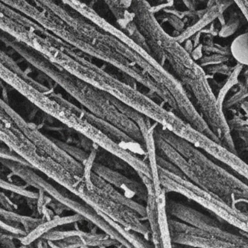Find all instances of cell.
<instances>
[{"label": "cell", "mask_w": 248, "mask_h": 248, "mask_svg": "<svg viewBox=\"0 0 248 248\" xmlns=\"http://www.w3.org/2000/svg\"><path fill=\"white\" fill-rule=\"evenodd\" d=\"M2 163L8 169L11 170L14 175L22 179L26 184L37 188L38 191H44L53 200L65 206L66 208L74 210L77 214L82 216L83 219L92 222L94 225L106 232L108 236L117 241L120 245L127 248H133L119 232L104 220V217L98 213V211L87 204L82 199L79 201L74 200L72 197L73 196L70 195V194H66L59 188L53 186L50 183L34 172L33 168L30 167L7 159H5V162L2 161Z\"/></svg>", "instance_id": "cell-1"}, {"label": "cell", "mask_w": 248, "mask_h": 248, "mask_svg": "<svg viewBox=\"0 0 248 248\" xmlns=\"http://www.w3.org/2000/svg\"><path fill=\"white\" fill-rule=\"evenodd\" d=\"M77 196L93 208L101 212L126 229L143 235H146L149 232L147 226L140 220V215L130 207L113 201L93 188H88L84 181L79 184Z\"/></svg>", "instance_id": "cell-2"}, {"label": "cell", "mask_w": 248, "mask_h": 248, "mask_svg": "<svg viewBox=\"0 0 248 248\" xmlns=\"http://www.w3.org/2000/svg\"><path fill=\"white\" fill-rule=\"evenodd\" d=\"M91 170L93 171L94 173L101 177L113 186L118 189L123 190L124 194L129 198L137 196L142 200H148L149 192L147 188L143 186V184L127 178L117 171L112 170L107 167L94 162L91 167Z\"/></svg>", "instance_id": "cell-3"}, {"label": "cell", "mask_w": 248, "mask_h": 248, "mask_svg": "<svg viewBox=\"0 0 248 248\" xmlns=\"http://www.w3.org/2000/svg\"><path fill=\"white\" fill-rule=\"evenodd\" d=\"M230 50L236 63L248 67V31L237 36L233 40Z\"/></svg>", "instance_id": "cell-4"}, {"label": "cell", "mask_w": 248, "mask_h": 248, "mask_svg": "<svg viewBox=\"0 0 248 248\" xmlns=\"http://www.w3.org/2000/svg\"><path fill=\"white\" fill-rule=\"evenodd\" d=\"M1 216L2 219L5 220L16 222V223H21L24 226L27 233H30L33 231L35 230L37 227L45 223L44 219L32 218V217H27V216H21L12 211L1 209Z\"/></svg>", "instance_id": "cell-5"}, {"label": "cell", "mask_w": 248, "mask_h": 248, "mask_svg": "<svg viewBox=\"0 0 248 248\" xmlns=\"http://www.w3.org/2000/svg\"><path fill=\"white\" fill-rule=\"evenodd\" d=\"M241 18L240 16L237 14L232 13L229 16V18L226 19V23L222 27L220 32H219L218 37L221 38H227L233 35L238 29L240 27Z\"/></svg>", "instance_id": "cell-6"}, {"label": "cell", "mask_w": 248, "mask_h": 248, "mask_svg": "<svg viewBox=\"0 0 248 248\" xmlns=\"http://www.w3.org/2000/svg\"><path fill=\"white\" fill-rule=\"evenodd\" d=\"M1 187L2 188H5L6 190L13 191V192L18 194V195L24 196L27 198L34 199V200H38L40 197V193L35 192V191L27 190L24 187L16 185L13 183L8 182L7 181H4L1 179Z\"/></svg>", "instance_id": "cell-7"}]
</instances>
